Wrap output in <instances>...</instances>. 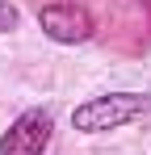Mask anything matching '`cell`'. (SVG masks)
I'll list each match as a JSON object with an SVG mask.
<instances>
[{
  "instance_id": "cell-4",
  "label": "cell",
  "mask_w": 151,
  "mask_h": 155,
  "mask_svg": "<svg viewBox=\"0 0 151 155\" xmlns=\"http://www.w3.org/2000/svg\"><path fill=\"white\" fill-rule=\"evenodd\" d=\"M17 25H21V8L13 0H0V34H13Z\"/></svg>"
},
{
  "instance_id": "cell-1",
  "label": "cell",
  "mask_w": 151,
  "mask_h": 155,
  "mask_svg": "<svg viewBox=\"0 0 151 155\" xmlns=\"http://www.w3.org/2000/svg\"><path fill=\"white\" fill-rule=\"evenodd\" d=\"M151 117V92H134V88H118V92H101L88 97L72 109V130L76 134H109Z\"/></svg>"
},
{
  "instance_id": "cell-3",
  "label": "cell",
  "mask_w": 151,
  "mask_h": 155,
  "mask_svg": "<svg viewBox=\"0 0 151 155\" xmlns=\"http://www.w3.org/2000/svg\"><path fill=\"white\" fill-rule=\"evenodd\" d=\"M38 25L46 34L50 42H59V46H84L92 34H97V21H92V13L84 8V4H76V0H50L38 8Z\"/></svg>"
},
{
  "instance_id": "cell-2",
  "label": "cell",
  "mask_w": 151,
  "mask_h": 155,
  "mask_svg": "<svg viewBox=\"0 0 151 155\" xmlns=\"http://www.w3.org/2000/svg\"><path fill=\"white\" fill-rule=\"evenodd\" d=\"M55 143V113L46 105L21 109L0 134V155H46Z\"/></svg>"
}]
</instances>
